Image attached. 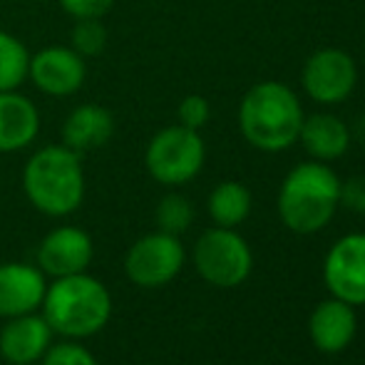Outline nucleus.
I'll use <instances>...</instances> for the list:
<instances>
[{
	"mask_svg": "<svg viewBox=\"0 0 365 365\" xmlns=\"http://www.w3.org/2000/svg\"><path fill=\"white\" fill-rule=\"evenodd\" d=\"M40 365H97L95 356L77 341H63L48 348Z\"/></svg>",
	"mask_w": 365,
	"mask_h": 365,
	"instance_id": "22",
	"label": "nucleus"
},
{
	"mask_svg": "<svg viewBox=\"0 0 365 365\" xmlns=\"http://www.w3.org/2000/svg\"><path fill=\"white\" fill-rule=\"evenodd\" d=\"M358 333V316L356 306L341 301V298L331 296L321 301L311 311L308 318V336L311 343L326 356H336L343 353Z\"/></svg>",
	"mask_w": 365,
	"mask_h": 365,
	"instance_id": "14",
	"label": "nucleus"
},
{
	"mask_svg": "<svg viewBox=\"0 0 365 365\" xmlns=\"http://www.w3.org/2000/svg\"><path fill=\"white\" fill-rule=\"evenodd\" d=\"M23 192L45 217H70L85 202L82 157L63 142L45 145L25 162Z\"/></svg>",
	"mask_w": 365,
	"mask_h": 365,
	"instance_id": "3",
	"label": "nucleus"
},
{
	"mask_svg": "<svg viewBox=\"0 0 365 365\" xmlns=\"http://www.w3.org/2000/svg\"><path fill=\"white\" fill-rule=\"evenodd\" d=\"M28 77L50 97H70L87 80V63L70 45H50L30 55Z\"/></svg>",
	"mask_w": 365,
	"mask_h": 365,
	"instance_id": "10",
	"label": "nucleus"
},
{
	"mask_svg": "<svg viewBox=\"0 0 365 365\" xmlns=\"http://www.w3.org/2000/svg\"><path fill=\"white\" fill-rule=\"evenodd\" d=\"M341 207L365 214V177H351L341 182Z\"/></svg>",
	"mask_w": 365,
	"mask_h": 365,
	"instance_id": "25",
	"label": "nucleus"
},
{
	"mask_svg": "<svg viewBox=\"0 0 365 365\" xmlns=\"http://www.w3.org/2000/svg\"><path fill=\"white\" fill-rule=\"evenodd\" d=\"M298 95L279 80L256 82L239 105V130L261 152H284L298 142L303 125Z\"/></svg>",
	"mask_w": 365,
	"mask_h": 365,
	"instance_id": "1",
	"label": "nucleus"
},
{
	"mask_svg": "<svg viewBox=\"0 0 365 365\" xmlns=\"http://www.w3.org/2000/svg\"><path fill=\"white\" fill-rule=\"evenodd\" d=\"M207 159V145L197 130L169 125L149 140L145 167L154 182L164 187H184L199 177Z\"/></svg>",
	"mask_w": 365,
	"mask_h": 365,
	"instance_id": "5",
	"label": "nucleus"
},
{
	"mask_svg": "<svg viewBox=\"0 0 365 365\" xmlns=\"http://www.w3.org/2000/svg\"><path fill=\"white\" fill-rule=\"evenodd\" d=\"M301 85L318 105H341L358 85L356 60L338 48H323L306 60L301 70Z\"/></svg>",
	"mask_w": 365,
	"mask_h": 365,
	"instance_id": "8",
	"label": "nucleus"
},
{
	"mask_svg": "<svg viewBox=\"0 0 365 365\" xmlns=\"http://www.w3.org/2000/svg\"><path fill=\"white\" fill-rule=\"evenodd\" d=\"M323 284L331 296L365 306V234H348L323 259Z\"/></svg>",
	"mask_w": 365,
	"mask_h": 365,
	"instance_id": "9",
	"label": "nucleus"
},
{
	"mask_svg": "<svg viewBox=\"0 0 365 365\" xmlns=\"http://www.w3.org/2000/svg\"><path fill=\"white\" fill-rule=\"evenodd\" d=\"M60 135H63V145L82 157V154L105 147L112 140V135H115V117H112V112L107 107L95 105V102H85V105H77L65 117Z\"/></svg>",
	"mask_w": 365,
	"mask_h": 365,
	"instance_id": "16",
	"label": "nucleus"
},
{
	"mask_svg": "<svg viewBox=\"0 0 365 365\" xmlns=\"http://www.w3.org/2000/svg\"><path fill=\"white\" fill-rule=\"evenodd\" d=\"M197 274L217 289H236L254 271V254L236 229L214 226L197 239L192 251Z\"/></svg>",
	"mask_w": 365,
	"mask_h": 365,
	"instance_id": "6",
	"label": "nucleus"
},
{
	"mask_svg": "<svg viewBox=\"0 0 365 365\" xmlns=\"http://www.w3.org/2000/svg\"><path fill=\"white\" fill-rule=\"evenodd\" d=\"M154 221H157V231L172 236H182L184 231L192 226L194 221V207L184 194H167L159 199L157 209H154Z\"/></svg>",
	"mask_w": 365,
	"mask_h": 365,
	"instance_id": "20",
	"label": "nucleus"
},
{
	"mask_svg": "<svg viewBox=\"0 0 365 365\" xmlns=\"http://www.w3.org/2000/svg\"><path fill=\"white\" fill-rule=\"evenodd\" d=\"M58 5L75 20L85 18H105L112 10L115 0H58Z\"/></svg>",
	"mask_w": 365,
	"mask_h": 365,
	"instance_id": "24",
	"label": "nucleus"
},
{
	"mask_svg": "<svg viewBox=\"0 0 365 365\" xmlns=\"http://www.w3.org/2000/svg\"><path fill=\"white\" fill-rule=\"evenodd\" d=\"M70 48L77 50L82 58H95L107 48V28L102 18L75 20V28L70 33Z\"/></svg>",
	"mask_w": 365,
	"mask_h": 365,
	"instance_id": "21",
	"label": "nucleus"
},
{
	"mask_svg": "<svg viewBox=\"0 0 365 365\" xmlns=\"http://www.w3.org/2000/svg\"><path fill=\"white\" fill-rule=\"evenodd\" d=\"M251 207H254V199H251L249 187L234 182V179L217 184L207 202L214 226H224V229H236V226L244 224L251 214Z\"/></svg>",
	"mask_w": 365,
	"mask_h": 365,
	"instance_id": "18",
	"label": "nucleus"
},
{
	"mask_svg": "<svg viewBox=\"0 0 365 365\" xmlns=\"http://www.w3.org/2000/svg\"><path fill=\"white\" fill-rule=\"evenodd\" d=\"M341 207V179L326 162H301L279 189V217L298 236L323 231Z\"/></svg>",
	"mask_w": 365,
	"mask_h": 365,
	"instance_id": "2",
	"label": "nucleus"
},
{
	"mask_svg": "<svg viewBox=\"0 0 365 365\" xmlns=\"http://www.w3.org/2000/svg\"><path fill=\"white\" fill-rule=\"evenodd\" d=\"M92 256H95V246H92L90 234L80 226L65 224L53 229L40 241L35 266L45 276L63 279V276L85 274L87 266L92 264Z\"/></svg>",
	"mask_w": 365,
	"mask_h": 365,
	"instance_id": "11",
	"label": "nucleus"
},
{
	"mask_svg": "<svg viewBox=\"0 0 365 365\" xmlns=\"http://www.w3.org/2000/svg\"><path fill=\"white\" fill-rule=\"evenodd\" d=\"M298 142L308 152V157L316 162H336L351 147V130L336 115L316 112L311 117H303Z\"/></svg>",
	"mask_w": 365,
	"mask_h": 365,
	"instance_id": "17",
	"label": "nucleus"
},
{
	"mask_svg": "<svg viewBox=\"0 0 365 365\" xmlns=\"http://www.w3.org/2000/svg\"><path fill=\"white\" fill-rule=\"evenodd\" d=\"M40 132V110L18 90L0 92V152L13 154L30 147Z\"/></svg>",
	"mask_w": 365,
	"mask_h": 365,
	"instance_id": "15",
	"label": "nucleus"
},
{
	"mask_svg": "<svg viewBox=\"0 0 365 365\" xmlns=\"http://www.w3.org/2000/svg\"><path fill=\"white\" fill-rule=\"evenodd\" d=\"M48 293V276L35 264H0V318L40 311Z\"/></svg>",
	"mask_w": 365,
	"mask_h": 365,
	"instance_id": "13",
	"label": "nucleus"
},
{
	"mask_svg": "<svg viewBox=\"0 0 365 365\" xmlns=\"http://www.w3.org/2000/svg\"><path fill=\"white\" fill-rule=\"evenodd\" d=\"M40 308L53 333H60L70 341H85L97 336L110 323L112 296L102 281L85 271L48 284Z\"/></svg>",
	"mask_w": 365,
	"mask_h": 365,
	"instance_id": "4",
	"label": "nucleus"
},
{
	"mask_svg": "<svg viewBox=\"0 0 365 365\" xmlns=\"http://www.w3.org/2000/svg\"><path fill=\"white\" fill-rule=\"evenodd\" d=\"M184 261L187 251L179 236L154 231L130 246L125 256V274L140 289H159L182 274Z\"/></svg>",
	"mask_w": 365,
	"mask_h": 365,
	"instance_id": "7",
	"label": "nucleus"
},
{
	"mask_svg": "<svg viewBox=\"0 0 365 365\" xmlns=\"http://www.w3.org/2000/svg\"><path fill=\"white\" fill-rule=\"evenodd\" d=\"M177 117H179V125L199 132L212 120V105H209V100L204 95H187L179 102Z\"/></svg>",
	"mask_w": 365,
	"mask_h": 365,
	"instance_id": "23",
	"label": "nucleus"
},
{
	"mask_svg": "<svg viewBox=\"0 0 365 365\" xmlns=\"http://www.w3.org/2000/svg\"><path fill=\"white\" fill-rule=\"evenodd\" d=\"M50 346H53V328L38 311L5 318V326L0 328V358L10 365L40 363Z\"/></svg>",
	"mask_w": 365,
	"mask_h": 365,
	"instance_id": "12",
	"label": "nucleus"
},
{
	"mask_svg": "<svg viewBox=\"0 0 365 365\" xmlns=\"http://www.w3.org/2000/svg\"><path fill=\"white\" fill-rule=\"evenodd\" d=\"M30 53L20 38L0 30V92L18 90L28 80Z\"/></svg>",
	"mask_w": 365,
	"mask_h": 365,
	"instance_id": "19",
	"label": "nucleus"
}]
</instances>
